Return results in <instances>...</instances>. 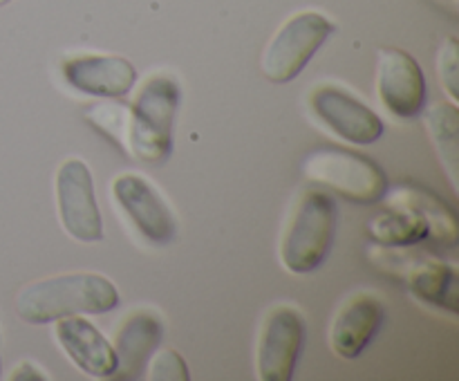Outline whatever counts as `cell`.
Here are the masks:
<instances>
[{
  "mask_svg": "<svg viewBox=\"0 0 459 381\" xmlns=\"http://www.w3.org/2000/svg\"><path fill=\"white\" fill-rule=\"evenodd\" d=\"M119 307V291L101 273L74 272L49 276L22 287L16 299L18 316L45 325L65 316L106 314Z\"/></svg>",
  "mask_w": 459,
  "mask_h": 381,
  "instance_id": "6da1fadb",
  "label": "cell"
},
{
  "mask_svg": "<svg viewBox=\"0 0 459 381\" xmlns=\"http://www.w3.org/2000/svg\"><path fill=\"white\" fill-rule=\"evenodd\" d=\"M182 92L170 76H151L128 108V155L164 164L173 152V126Z\"/></svg>",
  "mask_w": 459,
  "mask_h": 381,
  "instance_id": "7a4b0ae2",
  "label": "cell"
},
{
  "mask_svg": "<svg viewBox=\"0 0 459 381\" xmlns=\"http://www.w3.org/2000/svg\"><path fill=\"white\" fill-rule=\"evenodd\" d=\"M336 233V204L325 191L296 200L281 238V260L290 273H309L325 263Z\"/></svg>",
  "mask_w": 459,
  "mask_h": 381,
  "instance_id": "3957f363",
  "label": "cell"
},
{
  "mask_svg": "<svg viewBox=\"0 0 459 381\" xmlns=\"http://www.w3.org/2000/svg\"><path fill=\"white\" fill-rule=\"evenodd\" d=\"M305 178L327 186L336 195L357 204H375L388 191L384 169L361 152L343 148H316L307 152L300 164Z\"/></svg>",
  "mask_w": 459,
  "mask_h": 381,
  "instance_id": "277c9868",
  "label": "cell"
},
{
  "mask_svg": "<svg viewBox=\"0 0 459 381\" xmlns=\"http://www.w3.org/2000/svg\"><path fill=\"white\" fill-rule=\"evenodd\" d=\"M334 22L318 12H300L281 25L260 56V72L272 83H290L334 34Z\"/></svg>",
  "mask_w": 459,
  "mask_h": 381,
  "instance_id": "5b68a950",
  "label": "cell"
},
{
  "mask_svg": "<svg viewBox=\"0 0 459 381\" xmlns=\"http://www.w3.org/2000/svg\"><path fill=\"white\" fill-rule=\"evenodd\" d=\"M56 209L63 231L76 242L103 240V220L94 197L92 173L76 157L63 161L56 173Z\"/></svg>",
  "mask_w": 459,
  "mask_h": 381,
  "instance_id": "8992f818",
  "label": "cell"
},
{
  "mask_svg": "<svg viewBox=\"0 0 459 381\" xmlns=\"http://www.w3.org/2000/svg\"><path fill=\"white\" fill-rule=\"evenodd\" d=\"M305 321L299 309L278 305L264 316L255 352V370L263 381H290L305 345Z\"/></svg>",
  "mask_w": 459,
  "mask_h": 381,
  "instance_id": "52a82bcc",
  "label": "cell"
},
{
  "mask_svg": "<svg viewBox=\"0 0 459 381\" xmlns=\"http://www.w3.org/2000/svg\"><path fill=\"white\" fill-rule=\"evenodd\" d=\"M307 106L330 133L350 143L370 146L384 134V121L379 115L339 85L325 83L314 88Z\"/></svg>",
  "mask_w": 459,
  "mask_h": 381,
  "instance_id": "ba28073f",
  "label": "cell"
},
{
  "mask_svg": "<svg viewBox=\"0 0 459 381\" xmlns=\"http://www.w3.org/2000/svg\"><path fill=\"white\" fill-rule=\"evenodd\" d=\"M377 94L393 117L417 119L426 108V76L420 63L403 49L381 48Z\"/></svg>",
  "mask_w": 459,
  "mask_h": 381,
  "instance_id": "9c48e42d",
  "label": "cell"
},
{
  "mask_svg": "<svg viewBox=\"0 0 459 381\" xmlns=\"http://www.w3.org/2000/svg\"><path fill=\"white\" fill-rule=\"evenodd\" d=\"M112 197L143 240L155 247H166L175 240L178 224L151 182L133 173L119 175L112 182Z\"/></svg>",
  "mask_w": 459,
  "mask_h": 381,
  "instance_id": "30bf717a",
  "label": "cell"
},
{
  "mask_svg": "<svg viewBox=\"0 0 459 381\" xmlns=\"http://www.w3.org/2000/svg\"><path fill=\"white\" fill-rule=\"evenodd\" d=\"M61 74L72 90L97 99H121L137 83V70L121 56H74L63 61Z\"/></svg>",
  "mask_w": 459,
  "mask_h": 381,
  "instance_id": "8fae6325",
  "label": "cell"
},
{
  "mask_svg": "<svg viewBox=\"0 0 459 381\" xmlns=\"http://www.w3.org/2000/svg\"><path fill=\"white\" fill-rule=\"evenodd\" d=\"M385 305L375 294H354L336 312L330 327V348L341 359H357L379 334Z\"/></svg>",
  "mask_w": 459,
  "mask_h": 381,
  "instance_id": "7c38bea8",
  "label": "cell"
},
{
  "mask_svg": "<svg viewBox=\"0 0 459 381\" xmlns=\"http://www.w3.org/2000/svg\"><path fill=\"white\" fill-rule=\"evenodd\" d=\"M54 323L58 345L81 372L94 379H112L117 370L115 348L92 323L83 316H65Z\"/></svg>",
  "mask_w": 459,
  "mask_h": 381,
  "instance_id": "4fadbf2b",
  "label": "cell"
},
{
  "mask_svg": "<svg viewBox=\"0 0 459 381\" xmlns=\"http://www.w3.org/2000/svg\"><path fill=\"white\" fill-rule=\"evenodd\" d=\"M161 339H164V325L157 314L146 312V309L128 314L117 330L115 343H112L117 357V370L112 379H137L146 370Z\"/></svg>",
  "mask_w": 459,
  "mask_h": 381,
  "instance_id": "5bb4252c",
  "label": "cell"
},
{
  "mask_svg": "<svg viewBox=\"0 0 459 381\" xmlns=\"http://www.w3.org/2000/svg\"><path fill=\"white\" fill-rule=\"evenodd\" d=\"M388 209H402L408 213L417 215L429 229V240H435L437 245L455 247L459 240V222L457 215L442 197L426 188L412 186H397L393 191H385L384 195Z\"/></svg>",
  "mask_w": 459,
  "mask_h": 381,
  "instance_id": "9a60e30c",
  "label": "cell"
},
{
  "mask_svg": "<svg viewBox=\"0 0 459 381\" xmlns=\"http://www.w3.org/2000/svg\"><path fill=\"white\" fill-rule=\"evenodd\" d=\"M406 282L417 300L455 316L459 309L457 269L435 258H421L406 269Z\"/></svg>",
  "mask_w": 459,
  "mask_h": 381,
  "instance_id": "2e32d148",
  "label": "cell"
},
{
  "mask_svg": "<svg viewBox=\"0 0 459 381\" xmlns=\"http://www.w3.org/2000/svg\"><path fill=\"white\" fill-rule=\"evenodd\" d=\"M459 112L457 103H435L426 110V128H429L430 137H433L435 148L439 152L444 169H446L448 178H451L453 186H457V161H459V146H457V124Z\"/></svg>",
  "mask_w": 459,
  "mask_h": 381,
  "instance_id": "e0dca14e",
  "label": "cell"
},
{
  "mask_svg": "<svg viewBox=\"0 0 459 381\" xmlns=\"http://www.w3.org/2000/svg\"><path fill=\"white\" fill-rule=\"evenodd\" d=\"M372 240L384 247L402 249V247L420 245L429 240V229L417 215L402 209H390L388 213H381L368 222Z\"/></svg>",
  "mask_w": 459,
  "mask_h": 381,
  "instance_id": "ac0fdd59",
  "label": "cell"
},
{
  "mask_svg": "<svg viewBox=\"0 0 459 381\" xmlns=\"http://www.w3.org/2000/svg\"><path fill=\"white\" fill-rule=\"evenodd\" d=\"M90 124L128 152V108L121 103H94L85 110Z\"/></svg>",
  "mask_w": 459,
  "mask_h": 381,
  "instance_id": "d6986e66",
  "label": "cell"
},
{
  "mask_svg": "<svg viewBox=\"0 0 459 381\" xmlns=\"http://www.w3.org/2000/svg\"><path fill=\"white\" fill-rule=\"evenodd\" d=\"M146 370L151 381H188V366L178 350H161L152 354Z\"/></svg>",
  "mask_w": 459,
  "mask_h": 381,
  "instance_id": "ffe728a7",
  "label": "cell"
},
{
  "mask_svg": "<svg viewBox=\"0 0 459 381\" xmlns=\"http://www.w3.org/2000/svg\"><path fill=\"white\" fill-rule=\"evenodd\" d=\"M457 48H459V43H457L455 36H448L437 52V79H439V83H442L444 92L448 94V101L451 103H457V99H459V94H457V85H459L457 83V63H459Z\"/></svg>",
  "mask_w": 459,
  "mask_h": 381,
  "instance_id": "44dd1931",
  "label": "cell"
},
{
  "mask_svg": "<svg viewBox=\"0 0 459 381\" xmlns=\"http://www.w3.org/2000/svg\"><path fill=\"white\" fill-rule=\"evenodd\" d=\"M9 379H13V381H27V379L45 381L48 377H45L43 372H39V368L31 366V363H21V366H18L16 370L12 372V377H9Z\"/></svg>",
  "mask_w": 459,
  "mask_h": 381,
  "instance_id": "7402d4cb",
  "label": "cell"
},
{
  "mask_svg": "<svg viewBox=\"0 0 459 381\" xmlns=\"http://www.w3.org/2000/svg\"><path fill=\"white\" fill-rule=\"evenodd\" d=\"M7 3H12V0H0V7H3V4H7Z\"/></svg>",
  "mask_w": 459,
  "mask_h": 381,
  "instance_id": "603a6c76",
  "label": "cell"
}]
</instances>
